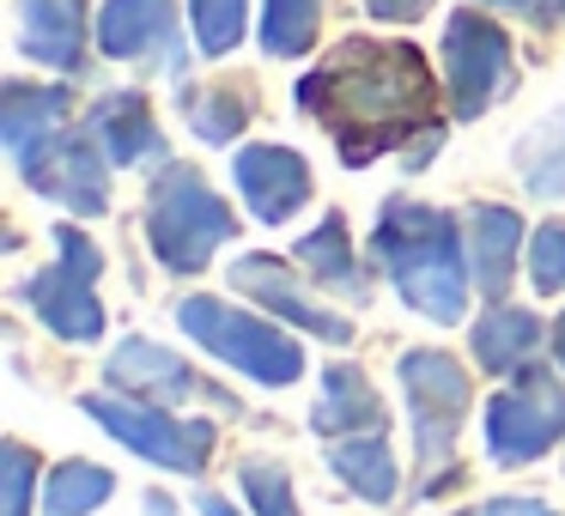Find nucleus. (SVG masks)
<instances>
[{"instance_id":"obj_1","label":"nucleus","mask_w":565,"mask_h":516,"mask_svg":"<svg viewBox=\"0 0 565 516\" xmlns=\"http://www.w3.org/2000/svg\"><path fill=\"white\" fill-rule=\"evenodd\" d=\"M305 116H317L334 135L347 164H371L402 140L444 135L438 128V79L414 43L347 37L317 74L298 86Z\"/></svg>"},{"instance_id":"obj_2","label":"nucleus","mask_w":565,"mask_h":516,"mask_svg":"<svg viewBox=\"0 0 565 516\" xmlns=\"http://www.w3.org/2000/svg\"><path fill=\"white\" fill-rule=\"evenodd\" d=\"M371 249L377 261L390 268L395 292L431 322H462L468 310V261H462V244H456V225L444 219L438 207L414 195H395L383 201V219L371 232Z\"/></svg>"},{"instance_id":"obj_3","label":"nucleus","mask_w":565,"mask_h":516,"mask_svg":"<svg viewBox=\"0 0 565 516\" xmlns=\"http://www.w3.org/2000/svg\"><path fill=\"white\" fill-rule=\"evenodd\" d=\"M232 207L201 183V171L164 164V176H152V201H147V237L152 256L171 273H201L213 261V249L232 237Z\"/></svg>"},{"instance_id":"obj_4","label":"nucleus","mask_w":565,"mask_h":516,"mask_svg":"<svg viewBox=\"0 0 565 516\" xmlns=\"http://www.w3.org/2000/svg\"><path fill=\"white\" fill-rule=\"evenodd\" d=\"M395 377H402L407 413H414V450H419V467H426V492H438L456 480V431H462V413H468V370L456 358L431 353V346H414V353H402Z\"/></svg>"},{"instance_id":"obj_5","label":"nucleus","mask_w":565,"mask_h":516,"mask_svg":"<svg viewBox=\"0 0 565 516\" xmlns=\"http://www.w3.org/2000/svg\"><path fill=\"white\" fill-rule=\"evenodd\" d=\"M177 322H183V334H195L213 358H225L232 370L268 383V389L298 383V370H305V353H298L292 334L268 329V322L244 316V310L220 304V298H183V304H177Z\"/></svg>"},{"instance_id":"obj_6","label":"nucleus","mask_w":565,"mask_h":516,"mask_svg":"<svg viewBox=\"0 0 565 516\" xmlns=\"http://www.w3.org/2000/svg\"><path fill=\"white\" fill-rule=\"evenodd\" d=\"M55 244H62V261L43 273H31L25 286H19V298H25L31 310L43 316V329L62 334V341H98L104 334V304H98V244H92L86 232H74V225H62L55 232Z\"/></svg>"},{"instance_id":"obj_7","label":"nucleus","mask_w":565,"mask_h":516,"mask_svg":"<svg viewBox=\"0 0 565 516\" xmlns=\"http://www.w3.org/2000/svg\"><path fill=\"white\" fill-rule=\"evenodd\" d=\"M86 413L110 431L116 443H128L135 455H147L152 467H177V474H195L207 467L213 443V419H171L159 401H116V395H86Z\"/></svg>"},{"instance_id":"obj_8","label":"nucleus","mask_w":565,"mask_h":516,"mask_svg":"<svg viewBox=\"0 0 565 516\" xmlns=\"http://www.w3.org/2000/svg\"><path fill=\"white\" fill-rule=\"evenodd\" d=\"M565 438V389L547 377V370H516L511 389H499L487 401V450L499 467H516V462H535L547 455L553 443Z\"/></svg>"},{"instance_id":"obj_9","label":"nucleus","mask_w":565,"mask_h":516,"mask_svg":"<svg viewBox=\"0 0 565 516\" xmlns=\"http://www.w3.org/2000/svg\"><path fill=\"white\" fill-rule=\"evenodd\" d=\"M444 79H450L462 122L487 116V104L511 86V43H504V31L487 25L480 13H450V25H444Z\"/></svg>"},{"instance_id":"obj_10","label":"nucleus","mask_w":565,"mask_h":516,"mask_svg":"<svg viewBox=\"0 0 565 516\" xmlns=\"http://www.w3.org/2000/svg\"><path fill=\"white\" fill-rule=\"evenodd\" d=\"M104 164H110V152H104L98 128L86 122V128H67L38 164H25V183L38 189V195L62 201L67 213L92 219V213L110 207V176H104Z\"/></svg>"},{"instance_id":"obj_11","label":"nucleus","mask_w":565,"mask_h":516,"mask_svg":"<svg viewBox=\"0 0 565 516\" xmlns=\"http://www.w3.org/2000/svg\"><path fill=\"white\" fill-rule=\"evenodd\" d=\"M104 377H110V389L135 395V401H159V407L213 401V407H232L220 389H207V383H201L195 370H189L171 346H159V341H122L110 353V365H104Z\"/></svg>"},{"instance_id":"obj_12","label":"nucleus","mask_w":565,"mask_h":516,"mask_svg":"<svg viewBox=\"0 0 565 516\" xmlns=\"http://www.w3.org/2000/svg\"><path fill=\"white\" fill-rule=\"evenodd\" d=\"M232 286L244 298H256V304H268L280 322L317 334V341H334V346L353 341V322H341L334 310H322L317 298H305V286L292 280V268H286V261H274V256H237L232 261Z\"/></svg>"},{"instance_id":"obj_13","label":"nucleus","mask_w":565,"mask_h":516,"mask_svg":"<svg viewBox=\"0 0 565 516\" xmlns=\"http://www.w3.org/2000/svg\"><path fill=\"white\" fill-rule=\"evenodd\" d=\"M98 43L116 62H159L183 67V37H177L171 0H110L98 13Z\"/></svg>"},{"instance_id":"obj_14","label":"nucleus","mask_w":565,"mask_h":516,"mask_svg":"<svg viewBox=\"0 0 565 516\" xmlns=\"http://www.w3.org/2000/svg\"><path fill=\"white\" fill-rule=\"evenodd\" d=\"M237 189H244V207L262 225H286L298 207L310 201V164L286 147H244L232 164Z\"/></svg>"},{"instance_id":"obj_15","label":"nucleus","mask_w":565,"mask_h":516,"mask_svg":"<svg viewBox=\"0 0 565 516\" xmlns=\"http://www.w3.org/2000/svg\"><path fill=\"white\" fill-rule=\"evenodd\" d=\"M62 135H67V92L62 86H25V79H13L7 98H0V140H7V152H13L19 171L38 164Z\"/></svg>"},{"instance_id":"obj_16","label":"nucleus","mask_w":565,"mask_h":516,"mask_svg":"<svg viewBox=\"0 0 565 516\" xmlns=\"http://www.w3.org/2000/svg\"><path fill=\"white\" fill-rule=\"evenodd\" d=\"M19 50L55 74H74L86 55V7L79 0H19Z\"/></svg>"},{"instance_id":"obj_17","label":"nucleus","mask_w":565,"mask_h":516,"mask_svg":"<svg viewBox=\"0 0 565 516\" xmlns=\"http://www.w3.org/2000/svg\"><path fill=\"white\" fill-rule=\"evenodd\" d=\"M92 128H98L110 164H164V140H159V128H152V110H147L140 92H110V98H98Z\"/></svg>"},{"instance_id":"obj_18","label":"nucleus","mask_w":565,"mask_h":516,"mask_svg":"<svg viewBox=\"0 0 565 516\" xmlns=\"http://www.w3.org/2000/svg\"><path fill=\"white\" fill-rule=\"evenodd\" d=\"M523 249V219L511 207H480L475 225H468V268H475V286L487 298L511 292V261Z\"/></svg>"},{"instance_id":"obj_19","label":"nucleus","mask_w":565,"mask_h":516,"mask_svg":"<svg viewBox=\"0 0 565 516\" xmlns=\"http://www.w3.org/2000/svg\"><path fill=\"white\" fill-rule=\"evenodd\" d=\"M310 426L322 431V438H353V431H377L383 426V401L377 389L365 383V370L359 365H334L329 377H322V401L310 407Z\"/></svg>"},{"instance_id":"obj_20","label":"nucleus","mask_w":565,"mask_h":516,"mask_svg":"<svg viewBox=\"0 0 565 516\" xmlns=\"http://www.w3.org/2000/svg\"><path fill=\"white\" fill-rule=\"evenodd\" d=\"M292 261H298V268H310V280L347 292L353 304H365V298H371V286L359 280V261H353V244H347L341 213H334V219H322L310 237H298V244H292Z\"/></svg>"},{"instance_id":"obj_21","label":"nucleus","mask_w":565,"mask_h":516,"mask_svg":"<svg viewBox=\"0 0 565 516\" xmlns=\"http://www.w3.org/2000/svg\"><path fill=\"white\" fill-rule=\"evenodd\" d=\"M541 346V322L529 310H487L475 322V358L492 377H516Z\"/></svg>"},{"instance_id":"obj_22","label":"nucleus","mask_w":565,"mask_h":516,"mask_svg":"<svg viewBox=\"0 0 565 516\" xmlns=\"http://www.w3.org/2000/svg\"><path fill=\"white\" fill-rule=\"evenodd\" d=\"M329 467L359 492V498H371V504H390V498H395V455H390V443H383L377 431L341 438V443L329 450Z\"/></svg>"},{"instance_id":"obj_23","label":"nucleus","mask_w":565,"mask_h":516,"mask_svg":"<svg viewBox=\"0 0 565 516\" xmlns=\"http://www.w3.org/2000/svg\"><path fill=\"white\" fill-rule=\"evenodd\" d=\"M516 164H523V189L535 201H559L565 195V110H553L547 122L516 147Z\"/></svg>"},{"instance_id":"obj_24","label":"nucleus","mask_w":565,"mask_h":516,"mask_svg":"<svg viewBox=\"0 0 565 516\" xmlns=\"http://www.w3.org/2000/svg\"><path fill=\"white\" fill-rule=\"evenodd\" d=\"M116 492L110 467H92V462H62L50 480H43V516H86L98 510L104 498Z\"/></svg>"},{"instance_id":"obj_25","label":"nucleus","mask_w":565,"mask_h":516,"mask_svg":"<svg viewBox=\"0 0 565 516\" xmlns=\"http://www.w3.org/2000/svg\"><path fill=\"white\" fill-rule=\"evenodd\" d=\"M183 116L195 122V135L207 140V147H225V140L249 122V98L232 86H201V92H183Z\"/></svg>"},{"instance_id":"obj_26","label":"nucleus","mask_w":565,"mask_h":516,"mask_svg":"<svg viewBox=\"0 0 565 516\" xmlns=\"http://www.w3.org/2000/svg\"><path fill=\"white\" fill-rule=\"evenodd\" d=\"M322 0H268L262 13V50L268 55H305L317 43Z\"/></svg>"},{"instance_id":"obj_27","label":"nucleus","mask_w":565,"mask_h":516,"mask_svg":"<svg viewBox=\"0 0 565 516\" xmlns=\"http://www.w3.org/2000/svg\"><path fill=\"white\" fill-rule=\"evenodd\" d=\"M189 13H195V43L207 55H225L244 43V13L249 0H189Z\"/></svg>"},{"instance_id":"obj_28","label":"nucleus","mask_w":565,"mask_h":516,"mask_svg":"<svg viewBox=\"0 0 565 516\" xmlns=\"http://www.w3.org/2000/svg\"><path fill=\"white\" fill-rule=\"evenodd\" d=\"M237 480H244V498H249V510H256V516H298L286 467H274V462H262V455H256V462L237 467Z\"/></svg>"},{"instance_id":"obj_29","label":"nucleus","mask_w":565,"mask_h":516,"mask_svg":"<svg viewBox=\"0 0 565 516\" xmlns=\"http://www.w3.org/2000/svg\"><path fill=\"white\" fill-rule=\"evenodd\" d=\"M31 486H38V455L25 443H7L0 450V516H31Z\"/></svg>"},{"instance_id":"obj_30","label":"nucleus","mask_w":565,"mask_h":516,"mask_svg":"<svg viewBox=\"0 0 565 516\" xmlns=\"http://www.w3.org/2000/svg\"><path fill=\"white\" fill-rule=\"evenodd\" d=\"M529 286L535 292H559L565 286V225H541L529 237Z\"/></svg>"},{"instance_id":"obj_31","label":"nucleus","mask_w":565,"mask_h":516,"mask_svg":"<svg viewBox=\"0 0 565 516\" xmlns=\"http://www.w3.org/2000/svg\"><path fill=\"white\" fill-rule=\"evenodd\" d=\"M487 7H504V13L535 19V25H559L565 19V0H487Z\"/></svg>"},{"instance_id":"obj_32","label":"nucleus","mask_w":565,"mask_h":516,"mask_svg":"<svg viewBox=\"0 0 565 516\" xmlns=\"http://www.w3.org/2000/svg\"><path fill=\"white\" fill-rule=\"evenodd\" d=\"M456 516H553L541 498H487L475 510H456Z\"/></svg>"},{"instance_id":"obj_33","label":"nucleus","mask_w":565,"mask_h":516,"mask_svg":"<svg viewBox=\"0 0 565 516\" xmlns=\"http://www.w3.org/2000/svg\"><path fill=\"white\" fill-rule=\"evenodd\" d=\"M365 7H371L377 19H395V25H407V19H419V13H426L431 0H365Z\"/></svg>"},{"instance_id":"obj_34","label":"nucleus","mask_w":565,"mask_h":516,"mask_svg":"<svg viewBox=\"0 0 565 516\" xmlns=\"http://www.w3.org/2000/svg\"><path fill=\"white\" fill-rule=\"evenodd\" d=\"M195 504H201V516H237V510H232V504H225V498H213V492H201V498H195Z\"/></svg>"},{"instance_id":"obj_35","label":"nucleus","mask_w":565,"mask_h":516,"mask_svg":"<svg viewBox=\"0 0 565 516\" xmlns=\"http://www.w3.org/2000/svg\"><path fill=\"white\" fill-rule=\"evenodd\" d=\"M559 365H565V316H559Z\"/></svg>"}]
</instances>
